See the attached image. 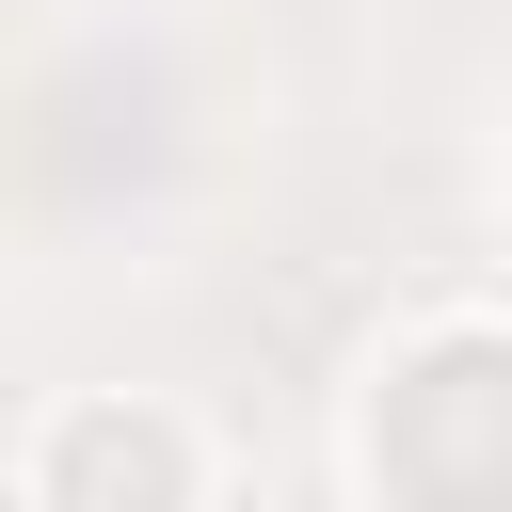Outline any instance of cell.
Wrapping results in <instances>:
<instances>
[{
  "mask_svg": "<svg viewBox=\"0 0 512 512\" xmlns=\"http://www.w3.org/2000/svg\"><path fill=\"white\" fill-rule=\"evenodd\" d=\"M368 512H512V320H432L352 400Z\"/></svg>",
  "mask_w": 512,
  "mask_h": 512,
  "instance_id": "cell-1",
  "label": "cell"
},
{
  "mask_svg": "<svg viewBox=\"0 0 512 512\" xmlns=\"http://www.w3.org/2000/svg\"><path fill=\"white\" fill-rule=\"evenodd\" d=\"M16 496L32 512H208V432L144 384H80V400L32 416Z\"/></svg>",
  "mask_w": 512,
  "mask_h": 512,
  "instance_id": "cell-2",
  "label": "cell"
}]
</instances>
